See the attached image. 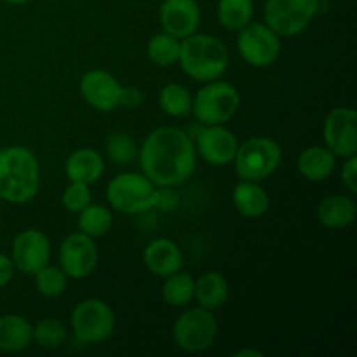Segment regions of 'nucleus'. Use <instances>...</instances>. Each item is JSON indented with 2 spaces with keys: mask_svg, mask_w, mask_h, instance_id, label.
Returning a JSON list of instances; mask_svg holds the SVG:
<instances>
[{
  "mask_svg": "<svg viewBox=\"0 0 357 357\" xmlns=\"http://www.w3.org/2000/svg\"><path fill=\"white\" fill-rule=\"evenodd\" d=\"M157 187L143 173H121L108 181L107 201L115 211L124 215H142L152 211Z\"/></svg>",
  "mask_w": 357,
  "mask_h": 357,
  "instance_id": "obj_5",
  "label": "nucleus"
},
{
  "mask_svg": "<svg viewBox=\"0 0 357 357\" xmlns=\"http://www.w3.org/2000/svg\"><path fill=\"white\" fill-rule=\"evenodd\" d=\"M105 150L112 162L119 164V166H128L138 157V146L128 132H112L105 139Z\"/></svg>",
  "mask_w": 357,
  "mask_h": 357,
  "instance_id": "obj_30",
  "label": "nucleus"
},
{
  "mask_svg": "<svg viewBox=\"0 0 357 357\" xmlns=\"http://www.w3.org/2000/svg\"><path fill=\"white\" fill-rule=\"evenodd\" d=\"M61 202L68 213H75V215L80 213L86 206L93 202V194H91L89 185L79 183V181H70V185L63 192Z\"/></svg>",
  "mask_w": 357,
  "mask_h": 357,
  "instance_id": "obj_32",
  "label": "nucleus"
},
{
  "mask_svg": "<svg viewBox=\"0 0 357 357\" xmlns=\"http://www.w3.org/2000/svg\"><path fill=\"white\" fill-rule=\"evenodd\" d=\"M218 338V321L204 307L185 310L173 324V340L181 351L199 354L208 351Z\"/></svg>",
  "mask_w": 357,
  "mask_h": 357,
  "instance_id": "obj_8",
  "label": "nucleus"
},
{
  "mask_svg": "<svg viewBox=\"0 0 357 357\" xmlns=\"http://www.w3.org/2000/svg\"><path fill=\"white\" fill-rule=\"evenodd\" d=\"M138 159L143 174L155 187H178L197 166L194 139L173 126L153 129L138 149Z\"/></svg>",
  "mask_w": 357,
  "mask_h": 357,
  "instance_id": "obj_1",
  "label": "nucleus"
},
{
  "mask_svg": "<svg viewBox=\"0 0 357 357\" xmlns=\"http://www.w3.org/2000/svg\"><path fill=\"white\" fill-rule=\"evenodd\" d=\"M195 279L185 272H176L166 278L162 286V298L171 307H185L194 298Z\"/></svg>",
  "mask_w": 357,
  "mask_h": 357,
  "instance_id": "obj_27",
  "label": "nucleus"
},
{
  "mask_svg": "<svg viewBox=\"0 0 357 357\" xmlns=\"http://www.w3.org/2000/svg\"><path fill=\"white\" fill-rule=\"evenodd\" d=\"M239 105L237 87L216 79L204 82V87L192 98V114L202 126H225L237 114Z\"/></svg>",
  "mask_w": 357,
  "mask_h": 357,
  "instance_id": "obj_4",
  "label": "nucleus"
},
{
  "mask_svg": "<svg viewBox=\"0 0 357 357\" xmlns=\"http://www.w3.org/2000/svg\"><path fill=\"white\" fill-rule=\"evenodd\" d=\"M66 340V328L59 319L49 317V319L38 321L33 326V342H37L42 349H58Z\"/></svg>",
  "mask_w": 357,
  "mask_h": 357,
  "instance_id": "obj_31",
  "label": "nucleus"
},
{
  "mask_svg": "<svg viewBox=\"0 0 357 357\" xmlns=\"http://www.w3.org/2000/svg\"><path fill=\"white\" fill-rule=\"evenodd\" d=\"M178 63L190 79L211 82L225 75L230 63L227 45L215 35L197 33L181 40Z\"/></svg>",
  "mask_w": 357,
  "mask_h": 357,
  "instance_id": "obj_3",
  "label": "nucleus"
},
{
  "mask_svg": "<svg viewBox=\"0 0 357 357\" xmlns=\"http://www.w3.org/2000/svg\"><path fill=\"white\" fill-rule=\"evenodd\" d=\"M143 261L153 275L166 279L171 274H176L181 271L183 253L174 241L167 239V237H159L145 248Z\"/></svg>",
  "mask_w": 357,
  "mask_h": 357,
  "instance_id": "obj_17",
  "label": "nucleus"
},
{
  "mask_svg": "<svg viewBox=\"0 0 357 357\" xmlns=\"http://www.w3.org/2000/svg\"><path fill=\"white\" fill-rule=\"evenodd\" d=\"M229 281L220 272H206L195 279L194 298L197 300L199 307L215 310L229 300Z\"/></svg>",
  "mask_w": 357,
  "mask_h": 357,
  "instance_id": "obj_23",
  "label": "nucleus"
},
{
  "mask_svg": "<svg viewBox=\"0 0 357 357\" xmlns=\"http://www.w3.org/2000/svg\"><path fill=\"white\" fill-rule=\"evenodd\" d=\"M70 328L80 344L93 345L108 340L115 330V314L107 302L87 298L77 303L70 316Z\"/></svg>",
  "mask_w": 357,
  "mask_h": 357,
  "instance_id": "obj_7",
  "label": "nucleus"
},
{
  "mask_svg": "<svg viewBox=\"0 0 357 357\" xmlns=\"http://www.w3.org/2000/svg\"><path fill=\"white\" fill-rule=\"evenodd\" d=\"M59 267L68 278L86 279L96 271L100 253L93 237L73 232L63 239L58 253Z\"/></svg>",
  "mask_w": 357,
  "mask_h": 357,
  "instance_id": "obj_12",
  "label": "nucleus"
},
{
  "mask_svg": "<svg viewBox=\"0 0 357 357\" xmlns=\"http://www.w3.org/2000/svg\"><path fill=\"white\" fill-rule=\"evenodd\" d=\"M35 286L37 291L45 298H58L65 293L68 286V275L63 272V268L56 265H44L40 271L35 272Z\"/></svg>",
  "mask_w": 357,
  "mask_h": 357,
  "instance_id": "obj_29",
  "label": "nucleus"
},
{
  "mask_svg": "<svg viewBox=\"0 0 357 357\" xmlns=\"http://www.w3.org/2000/svg\"><path fill=\"white\" fill-rule=\"evenodd\" d=\"M319 10V0H267L264 7L265 24L279 37L302 33Z\"/></svg>",
  "mask_w": 357,
  "mask_h": 357,
  "instance_id": "obj_9",
  "label": "nucleus"
},
{
  "mask_svg": "<svg viewBox=\"0 0 357 357\" xmlns=\"http://www.w3.org/2000/svg\"><path fill=\"white\" fill-rule=\"evenodd\" d=\"M282 160V150L278 142L267 136H255L237 146L234 166L241 180L261 181L271 176Z\"/></svg>",
  "mask_w": 357,
  "mask_h": 357,
  "instance_id": "obj_6",
  "label": "nucleus"
},
{
  "mask_svg": "<svg viewBox=\"0 0 357 357\" xmlns=\"http://www.w3.org/2000/svg\"><path fill=\"white\" fill-rule=\"evenodd\" d=\"M77 215H79V218H77L79 230L86 234V236L93 237V239L103 237L105 234L110 232L112 225H114V216H112V211L107 206L93 204L91 202L89 206H86Z\"/></svg>",
  "mask_w": 357,
  "mask_h": 357,
  "instance_id": "obj_25",
  "label": "nucleus"
},
{
  "mask_svg": "<svg viewBox=\"0 0 357 357\" xmlns=\"http://www.w3.org/2000/svg\"><path fill=\"white\" fill-rule=\"evenodd\" d=\"M237 357H243V356H255V357H260L261 352L260 351H251V349H243V351L236 352Z\"/></svg>",
  "mask_w": 357,
  "mask_h": 357,
  "instance_id": "obj_37",
  "label": "nucleus"
},
{
  "mask_svg": "<svg viewBox=\"0 0 357 357\" xmlns=\"http://www.w3.org/2000/svg\"><path fill=\"white\" fill-rule=\"evenodd\" d=\"M159 107L169 117H185L192 112V96L181 84H167L159 93Z\"/></svg>",
  "mask_w": 357,
  "mask_h": 357,
  "instance_id": "obj_28",
  "label": "nucleus"
},
{
  "mask_svg": "<svg viewBox=\"0 0 357 357\" xmlns=\"http://www.w3.org/2000/svg\"><path fill=\"white\" fill-rule=\"evenodd\" d=\"M143 103V93L135 86H122L121 107L124 108H138Z\"/></svg>",
  "mask_w": 357,
  "mask_h": 357,
  "instance_id": "obj_35",
  "label": "nucleus"
},
{
  "mask_svg": "<svg viewBox=\"0 0 357 357\" xmlns=\"http://www.w3.org/2000/svg\"><path fill=\"white\" fill-rule=\"evenodd\" d=\"M3 2L10 3V6H23V3L30 2V0H3Z\"/></svg>",
  "mask_w": 357,
  "mask_h": 357,
  "instance_id": "obj_38",
  "label": "nucleus"
},
{
  "mask_svg": "<svg viewBox=\"0 0 357 357\" xmlns=\"http://www.w3.org/2000/svg\"><path fill=\"white\" fill-rule=\"evenodd\" d=\"M33 342V326L20 314L0 316V351L21 352Z\"/></svg>",
  "mask_w": 357,
  "mask_h": 357,
  "instance_id": "obj_22",
  "label": "nucleus"
},
{
  "mask_svg": "<svg viewBox=\"0 0 357 357\" xmlns=\"http://www.w3.org/2000/svg\"><path fill=\"white\" fill-rule=\"evenodd\" d=\"M14 271L16 267H14L13 260L7 255L0 253V289L9 284L10 279L14 278Z\"/></svg>",
  "mask_w": 357,
  "mask_h": 357,
  "instance_id": "obj_36",
  "label": "nucleus"
},
{
  "mask_svg": "<svg viewBox=\"0 0 357 357\" xmlns=\"http://www.w3.org/2000/svg\"><path fill=\"white\" fill-rule=\"evenodd\" d=\"M10 260L17 271L33 275L51 260V241L38 229L23 230L14 237Z\"/></svg>",
  "mask_w": 357,
  "mask_h": 357,
  "instance_id": "obj_13",
  "label": "nucleus"
},
{
  "mask_svg": "<svg viewBox=\"0 0 357 357\" xmlns=\"http://www.w3.org/2000/svg\"><path fill=\"white\" fill-rule=\"evenodd\" d=\"M159 21L162 31L183 40L197 31L201 7L197 0H164L159 9Z\"/></svg>",
  "mask_w": 357,
  "mask_h": 357,
  "instance_id": "obj_16",
  "label": "nucleus"
},
{
  "mask_svg": "<svg viewBox=\"0 0 357 357\" xmlns=\"http://www.w3.org/2000/svg\"><path fill=\"white\" fill-rule=\"evenodd\" d=\"M255 14L253 0H218L216 16L220 24L229 31L243 30L251 23Z\"/></svg>",
  "mask_w": 357,
  "mask_h": 357,
  "instance_id": "obj_24",
  "label": "nucleus"
},
{
  "mask_svg": "<svg viewBox=\"0 0 357 357\" xmlns=\"http://www.w3.org/2000/svg\"><path fill=\"white\" fill-rule=\"evenodd\" d=\"M105 160L100 152L93 149H77L65 160V174L70 181L93 185L103 176Z\"/></svg>",
  "mask_w": 357,
  "mask_h": 357,
  "instance_id": "obj_18",
  "label": "nucleus"
},
{
  "mask_svg": "<svg viewBox=\"0 0 357 357\" xmlns=\"http://www.w3.org/2000/svg\"><path fill=\"white\" fill-rule=\"evenodd\" d=\"M357 204L352 197L344 194H333L324 197L317 206V220L326 229H345L354 223Z\"/></svg>",
  "mask_w": 357,
  "mask_h": 357,
  "instance_id": "obj_20",
  "label": "nucleus"
},
{
  "mask_svg": "<svg viewBox=\"0 0 357 357\" xmlns=\"http://www.w3.org/2000/svg\"><path fill=\"white\" fill-rule=\"evenodd\" d=\"M237 51L248 65L268 68L281 54V37L265 23H253L237 31Z\"/></svg>",
  "mask_w": 357,
  "mask_h": 357,
  "instance_id": "obj_10",
  "label": "nucleus"
},
{
  "mask_svg": "<svg viewBox=\"0 0 357 357\" xmlns=\"http://www.w3.org/2000/svg\"><path fill=\"white\" fill-rule=\"evenodd\" d=\"M178 204H180V197H178L174 187H157L153 209L162 213H171L178 208Z\"/></svg>",
  "mask_w": 357,
  "mask_h": 357,
  "instance_id": "obj_33",
  "label": "nucleus"
},
{
  "mask_svg": "<svg viewBox=\"0 0 357 357\" xmlns=\"http://www.w3.org/2000/svg\"><path fill=\"white\" fill-rule=\"evenodd\" d=\"M324 146L335 157H347L357 153V114L354 108L337 107L326 115L323 124Z\"/></svg>",
  "mask_w": 357,
  "mask_h": 357,
  "instance_id": "obj_11",
  "label": "nucleus"
},
{
  "mask_svg": "<svg viewBox=\"0 0 357 357\" xmlns=\"http://www.w3.org/2000/svg\"><path fill=\"white\" fill-rule=\"evenodd\" d=\"M180 49V38L162 31V33H157L150 38L149 45H146V54H149V59L153 65L160 66V68H167V66L178 63Z\"/></svg>",
  "mask_w": 357,
  "mask_h": 357,
  "instance_id": "obj_26",
  "label": "nucleus"
},
{
  "mask_svg": "<svg viewBox=\"0 0 357 357\" xmlns=\"http://www.w3.org/2000/svg\"><path fill=\"white\" fill-rule=\"evenodd\" d=\"M232 202L244 218H260L271 208V199L260 181L241 180L232 190Z\"/></svg>",
  "mask_w": 357,
  "mask_h": 357,
  "instance_id": "obj_19",
  "label": "nucleus"
},
{
  "mask_svg": "<svg viewBox=\"0 0 357 357\" xmlns=\"http://www.w3.org/2000/svg\"><path fill=\"white\" fill-rule=\"evenodd\" d=\"M335 166H337V157L326 149V146H307L300 153L296 160V169L305 180L324 181L333 174Z\"/></svg>",
  "mask_w": 357,
  "mask_h": 357,
  "instance_id": "obj_21",
  "label": "nucleus"
},
{
  "mask_svg": "<svg viewBox=\"0 0 357 357\" xmlns=\"http://www.w3.org/2000/svg\"><path fill=\"white\" fill-rule=\"evenodd\" d=\"M344 160L345 162L340 171L342 183L351 194H357V155H351Z\"/></svg>",
  "mask_w": 357,
  "mask_h": 357,
  "instance_id": "obj_34",
  "label": "nucleus"
},
{
  "mask_svg": "<svg viewBox=\"0 0 357 357\" xmlns=\"http://www.w3.org/2000/svg\"><path fill=\"white\" fill-rule=\"evenodd\" d=\"M40 188V164L23 145L0 149V199L10 204H26Z\"/></svg>",
  "mask_w": 357,
  "mask_h": 357,
  "instance_id": "obj_2",
  "label": "nucleus"
},
{
  "mask_svg": "<svg viewBox=\"0 0 357 357\" xmlns=\"http://www.w3.org/2000/svg\"><path fill=\"white\" fill-rule=\"evenodd\" d=\"M194 145L195 152L209 166L225 167L234 162L239 142H237L236 135L225 126H204L199 131Z\"/></svg>",
  "mask_w": 357,
  "mask_h": 357,
  "instance_id": "obj_15",
  "label": "nucleus"
},
{
  "mask_svg": "<svg viewBox=\"0 0 357 357\" xmlns=\"http://www.w3.org/2000/svg\"><path fill=\"white\" fill-rule=\"evenodd\" d=\"M79 91L86 103L98 112H114L121 107L122 86L107 70L94 68L84 73Z\"/></svg>",
  "mask_w": 357,
  "mask_h": 357,
  "instance_id": "obj_14",
  "label": "nucleus"
}]
</instances>
